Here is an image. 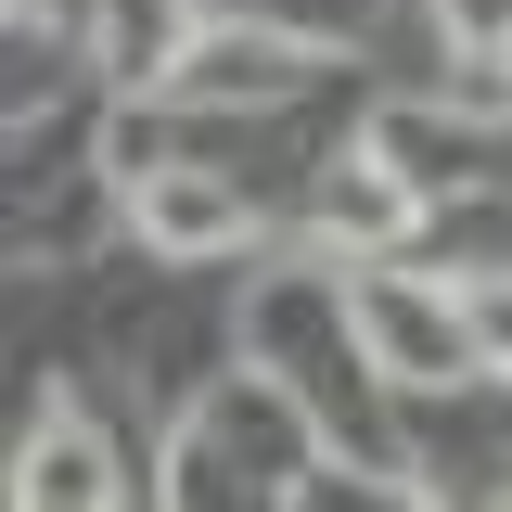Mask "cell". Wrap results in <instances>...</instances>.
Here are the masks:
<instances>
[{
    "label": "cell",
    "instance_id": "6da1fadb",
    "mask_svg": "<svg viewBox=\"0 0 512 512\" xmlns=\"http://www.w3.org/2000/svg\"><path fill=\"white\" fill-rule=\"evenodd\" d=\"M346 320H359V346H372L384 384H487V320L461 308V295H423V282H397L384 256H359V282H346Z\"/></svg>",
    "mask_w": 512,
    "mask_h": 512
},
{
    "label": "cell",
    "instance_id": "7a4b0ae2",
    "mask_svg": "<svg viewBox=\"0 0 512 512\" xmlns=\"http://www.w3.org/2000/svg\"><path fill=\"white\" fill-rule=\"evenodd\" d=\"M128 218H141V244L154 256H180V269H205V256H231L256 231L244 218V192L231 180H205V167H141L128 180Z\"/></svg>",
    "mask_w": 512,
    "mask_h": 512
},
{
    "label": "cell",
    "instance_id": "3957f363",
    "mask_svg": "<svg viewBox=\"0 0 512 512\" xmlns=\"http://www.w3.org/2000/svg\"><path fill=\"white\" fill-rule=\"evenodd\" d=\"M410 231H423V180H397L384 154H333V167H320V244L397 256Z\"/></svg>",
    "mask_w": 512,
    "mask_h": 512
},
{
    "label": "cell",
    "instance_id": "277c9868",
    "mask_svg": "<svg viewBox=\"0 0 512 512\" xmlns=\"http://www.w3.org/2000/svg\"><path fill=\"white\" fill-rule=\"evenodd\" d=\"M192 103H282V90H308V52L295 39H269V26H218L192 64H167Z\"/></svg>",
    "mask_w": 512,
    "mask_h": 512
},
{
    "label": "cell",
    "instance_id": "5b68a950",
    "mask_svg": "<svg viewBox=\"0 0 512 512\" xmlns=\"http://www.w3.org/2000/svg\"><path fill=\"white\" fill-rule=\"evenodd\" d=\"M128 474L103 461V436L90 423H39L26 436V461H13V500H64V512H90V500H116Z\"/></svg>",
    "mask_w": 512,
    "mask_h": 512
},
{
    "label": "cell",
    "instance_id": "8992f818",
    "mask_svg": "<svg viewBox=\"0 0 512 512\" xmlns=\"http://www.w3.org/2000/svg\"><path fill=\"white\" fill-rule=\"evenodd\" d=\"M448 13H474V39H500V26H512V0H448Z\"/></svg>",
    "mask_w": 512,
    "mask_h": 512
}]
</instances>
